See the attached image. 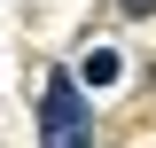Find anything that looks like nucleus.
I'll use <instances>...</instances> for the list:
<instances>
[{"label":"nucleus","instance_id":"f257e3e1","mask_svg":"<svg viewBox=\"0 0 156 148\" xmlns=\"http://www.w3.org/2000/svg\"><path fill=\"white\" fill-rule=\"evenodd\" d=\"M39 148H94V117L70 78H47V93H39Z\"/></svg>","mask_w":156,"mask_h":148},{"label":"nucleus","instance_id":"7ed1b4c3","mask_svg":"<svg viewBox=\"0 0 156 148\" xmlns=\"http://www.w3.org/2000/svg\"><path fill=\"white\" fill-rule=\"evenodd\" d=\"M117 8H125V16H148V8H156V0H117Z\"/></svg>","mask_w":156,"mask_h":148},{"label":"nucleus","instance_id":"f03ea898","mask_svg":"<svg viewBox=\"0 0 156 148\" xmlns=\"http://www.w3.org/2000/svg\"><path fill=\"white\" fill-rule=\"evenodd\" d=\"M78 70H86V78H94V86H109V78H117V55H109V47H94V55H86V62H78Z\"/></svg>","mask_w":156,"mask_h":148}]
</instances>
